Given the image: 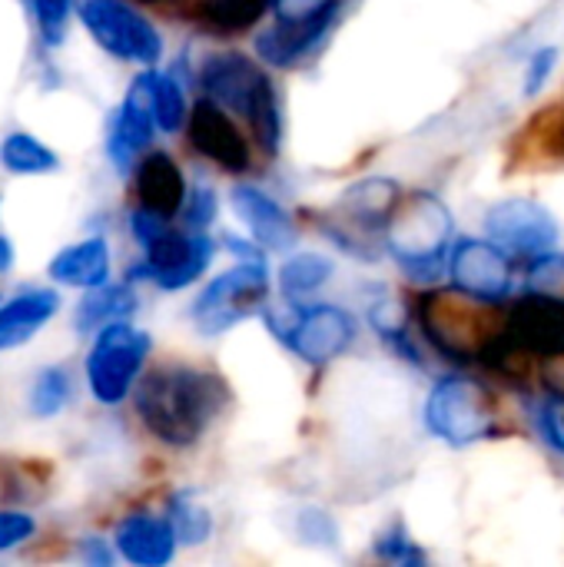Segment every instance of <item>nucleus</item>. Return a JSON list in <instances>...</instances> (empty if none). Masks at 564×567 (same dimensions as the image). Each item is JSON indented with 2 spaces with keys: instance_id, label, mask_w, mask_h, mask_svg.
Returning <instances> with one entry per match:
<instances>
[{
  "instance_id": "obj_28",
  "label": "nucleus",
  "mask_w": 564,
  "mask_h": 567,
  "mask_svg": "<svg viewBox=\"0 0 564 567\" xmlns=\"http://www.w3.org/2000/svg\"><path fill=\"white\" fill-rule=\"evenodd\" d=\"M70 372L63 365H47L33 389H30V415L33 419H53L66 409L70 402Z\"/></svg>"
},
{
  "instance_id": "obj_6",
  "label": "nucleus",
  "mask_w": 564,
  "mask_h": 567,
  "mask_svg": "<svg viewBox=\"0 0 564 567\" xmlns=\"http://www.w3.org/2000/svg\"><path fill=\"white\" fill-rule=\"evenodd\" d=\"M269 306V269L263 259H239L233 269L216 276L193 302L189 319L203 336H223L233 326L263 316Z\"/></svg>"
},
{
  "instance_id": "obj_23",
  "label": "nucleus",
  "mask_w": 564,
  "mask_h": 567,
  "mask_svg": "<svg viewBox=\"0 0 564 567\" xmlns=\"http://www.w3.org/2000/svg\"><path fill=\"white\" fill-rule=\"evenodd\" d=\"M0 166L13 176H47L60 169V156L40 136L13 130L0 140Z\"/></svg>"
},
{
  "instance_id": "obj_20",
  "label": "nucleus",
  "mask_w": 564,
  "mask_h": 567,
  "mask_svg": "<svg viewBox=\"0 0 564 567\" xmlns=\"http://www.w3.org/2000/svg\"><path fill=\"white\" fill-rule=\"evenodd\" d=\"M47 276L60 286L70 289H96L103 282H110V246L103 236H90L83 243H73L66 249H60L50 266Z\"/></svg>"
},
{
  "instance_id": "obj_16",
  "label": "nucleus",
  "mask_w": 564,
  "mask_h": 567,
  "mask_svg": "<svg viewBox=\"0 0 564 567\" xmlns=\"http://www.w3.org/2000/svg\"><path fill=\"white\" fill-rule=\"evenodd\" d=\"M229 199H233L236 216L246 223V229H249V236L256 239L259 249H266V252H286V249L296 246L299 229H296L293 216L269 193H263L259 186L243 183V186L233 189Z\"/></svg>"
},
{
  "instance_id": "obj_2",
  "label": "nucleus",
  "mask_w": 564,
  "mask_h": 567,
  "mask_svg": "<svg viewBox=\"0 0 564 567\" xmlns=\"http://www.w3.org/2000/svg\"><path fill=\"white\" fill-rule=\"evenodd\" d=\"M425 339L449 359L492 362L509 336V312L502 302L475 299L462 289H435L419 306Z\"/></svg>"
},
{
  "instance_id": "obj_10",
  "label": "nucleus",
  "mask_w": 564,
  "mask_h": 567,
  "mask_svg": "<svg viewBox=\"0 0 564 567\" xmlns=\"http://www.w3.org/2000/svg\"><path fill=\"white\" fill-rule=\"evenodd\" d=\"M485 236L512 256L539 259L558 246L562 229H558L555 213L545 203L532 196H505L489 206Z\"/></svg>"
},
{
  "instance_id": "obj_19",
  "label": "nucleus",
  "mask_w": 564,
  "mask_h": 567,
  "mask_svg": "<svg viewBox=\"0 0 564 567\" xmlns=\"http://www.w3.org/2000/svg\"><path fill=\"white\" fill-rule=\"evenodd\" d=\"M60 312V296L53 289H23L7 306H0V352L27 346L53 316Z\"/></svg>"
},
{
  "instance_id": "obj_33",
  "label": "nucleus",
  "mask_w": 564,
  "mask_h": 567,
  "mask_svg": "<svg viewBox=\"0 0 564 567\" xmlns=\"http://www.w3.org/2000/svg\"><path fill=\"white\" fill-rule=\"evenodd\" d=\"M70 7H73V0H30V10H33L37 27H40V40L47 47H60L63 43Z\"/></svg>"
},
{
  "instance_id": "obj_40",
  "label": "nucleus",
  "mask_w": 564,
  "mask_h": 567,
  "mask_svg": "<svg viewBox=\"0 0 564 567\" xmlns=\"http://www.w3.org/2000/svg\"><path fill=\"white\" fill-rule=\"evenodd\" d=\"M80 551H83V558L93 561V565H110V561H113V551H110L106 542H100V538H86V542L80 545Z\"/></svg>"
},
{
  "instance_id": "obj_25",
  "label": "nucleus",
  "mask_w": 564,
  "mask_h": 567,
  "mask_svg": "<svg viewBox=\"0 0 564 567\" xmlns=\"http://www.w3.org/2000/svg\"><path fill=\"white\" fill-rule=\"evenodd\" d=\"M166 518H170V525H173L180 545L199 548V545H206L209 535H213V515H209V508H206L189 488H186V492H176V495L170 498Z\"/></svg>"
},
{
  "instance_id": "obj_12",
  "label": "nucleus",
  "mask_w": 564,
  "mask_h": 567,
  "mask_svg": "<svg viewBox=\"0 0 564 567\" xmlns=\"http://www.w3.org/2000/svg\"><path fill=\"white\" fill-rule=\"evenodd\" d=\"M352 342H356L352 312H346L342 306H329V302H316V306L302 302L296 326L283 339V346L296 359H302L306 365H316V369L346 355Z\"/></svg>"
},
{
  "instance_id": "obj_22",
  "label": "nucleus",
  "mask_w": 564,
  "mask_h": 567,
  "mask_svg": "<svg viewBox=\"0 0 564 567\" xmlns=\"http://www.w3.org/2000/svg\"><path fill=\"white\" fill-rule=\"evenodd\" d=\"M133 312H136L133 286L130 282H120V286L103 282L96 289H86V296L80 299V306L73 312V326H76V332H100L103 326L130 319Z\"/></svg>"
},
{
  "instance_id": "obj_32",
  "label": "nucleus",
  "mask_w": 564,
  "mask_h": 567,
  "mask_svg": "<svg viewBox=\"0 0 564 567\" xmlns=\"http://www.w3.org/2000/svg\"><path fill=\"white\" fill-rule=\"evenodd\" d=\"M529 292L539 296H552V299H564V252H545L539 259H532L529 269Z\"/></svg>"
},
{
  "instance_id": "obj_31",
  "label": "nucleus",
  "mask_w": 564,
  "mask_h": 567,
  "mask_svg": "<svg viewBox=\"0 0 564 567\" xmlns=\"http://www.w3.org/2000/svg\"><path fill=\"white\" fill-rule=\"evenodd\" d=\"M296 538L309 548H339V525L322 508H302L296 515Z\"/></svg>"
},
{
  "instance_id": "obj_5",
  "label": "nucleus",
  "mask_w": 564,
  "mask_h": 567,
  "mask_svg": "<svg viewBox=\"0 0 564 567\" xmlns=\"http://www.w3.org/2000/svg\"><path fill=\"white\" fill-rule=\"evenodd\" d=\"M402 203V186L389 176H366L359 183H352L332 206V213L326 216L322 229L329 233V239L359 256V259H372V236H382L386 243V226L392 219V213Z\"/></svg>"
},
{
  "instance_id": "obj_42",
  "label": "nucleus",
  "mask_w": 564,
  "mask_h": 567,
  "mask_svg": "<svg viewBox=\"0 0 564 567\" xmlns=\"http://www.w3.org/2000/svg\"><path fill=\"white\" fill-rule=\"evenodd\" d=\"M140 3H166V0H140Z\"/></svg>"
},
{
  "instance_id": "obj_4",
  "label": "nucleus",
  "mask_w": 564,
  "mask_h": 567,
  "mask_svg": "<svg viewBox=\"0 0 564 567\" xmlns=\"http://www.w3.org/2000/svg\"><path fill=\"white\" fill-rule=\"evenodd\" d=\"M455 223L449 206L435 193L402 196L399 209L386 226V249L402 266V272L416 282H432L442 276L449 262Z\"/></svg>"
},
{
  "instance_id": "obj_38",
  "label": "nucleus",
  "mask_w": 564,
  "mask_h": 567,
  "mask_svg": "<svg viewBox=\"0 0 564 567\" xmlns=\"http://www.w3.org/2000/svg\"><path fill=\"white\" fill-rule=\"evenodd\" d=\"M539 425H542V435H545V439L564 455V399L548 402V405L539 412Z\"/></svg>"
},
{
  "instance_id": "obj_37",
  "label": "nucleus",
  "mask_w": 564,
  "mask_h": 567,
  "mask_svg": "<svg viewBox=\"0 0 564 567\" xmlns=\"http://www.w3.org/2000/svg\"><path fill=\"white\" fill-rule=\"evenodd\" d=\"M555 63H558V47H542L532 53V60L525 66V96H535L545 90L548 76L555 73Z\"/></svg>"
},
{
  "instance_id": "obj_35",
  "label": "nucleus",
  "mask_w": 564,
  "mask_h": 567,
  "mask_svg": "<svg viewBox=\"0 0 564 567\" xmlns=\"http://www.w3.org/2000/svg\"><path fill=\"white\" fill-rule=\"evenodd\" d=\"M216 213H219L216 193H213L206 183L189 186L186 203H183V223H186V229H199V233H203V229L216 219Z\"/></svg>"
},
{
  "instance_id": "obj_36",
  "label": "nucleus",
  "mask_w": 564,
  "mask_h": 567,
  "mask_svg": "<svg viewBox=\"0 0 564 567\" xmlns=\"http://www.w3.org/2000/svg\"><path fill=\"white\" fill-rule=\"evenodd\" d=\"M33 535H37V522H33V515L17 512V508L0 512V555H3V551L20 548V545H23V542H30Z\"/></svg>"
},
{
  "instance_id": "obj_34",
  "label": "nucleus",
  "mask_w": 564,
  "mask_h": 567,
  "mask_svg": "<svg viewBox=\"0 0 564 567\" xmlns=\"http://www.w3.org/2000/svg\"><path fill=\"white\" fill-rule=\"evenodd\" d=\"M339 0H273V20L279 23H316L332 20Z\"/></svg>"
},
{
  "instance_id": "obj_11",
  "label": "nucleus",
  "mask_w": 564,
  "mask_h": 567,
  "mask_svg": "<svg viewBox=\"0 0 564 567\" xmlns=\"http://www.w3.org/2000/svg\"><path fill=\"white\" fill-rule=\"evenodd\" d=\"M143 266L133 269V276L150 279L163 292H180L193 286L213 262L216 243L199 229H166L153 243L143 246Z\"/></svg>"
},
{
  "instance_id": "obj_9",
  "label": "nucleus",
  "mask_w": 564,
  "mask_h": 567,
  "mask_svg": "<svg viewBox=\"0 0 564 567\" xmlns=\"http://www.w3.org/2000/svg\"><path fill=\"white\" fill-rule=\"evenodd\" d=\"M76 17L110 56L140 66L160 63L163 56L160 30L126 0H76Z\"/></svg>"
},
{
  "instance_id": "obj_21",
  "label": "nucleus",
  "mask_w": 564,
  "mask_h": 567,
  "mask_svg": "<svg viewBox=\"0 0 564 567\" xmlns=\"http://www.w3.org/2000/svg\"><path fill=\"white\" fill-rule=\"evenodd\" d=\"M329 27H332V20H316V23H279V20H273V27L256 37V53L269 66H296L326 40Z\"/></svg>"
},
{
  "instance_id": "obj_7",
  "label": "nucleus",
  "mask_w": 564,
  "mask_h": 567,
  "mask_svg": "<svg viewBox=\"0 0 564 567\" xmlns=\"http://www.w3.org/2000/svg\"><path fill=\"white\" fill-rule=\"evenodd\" d=\"M150 349L153 339L126 319L103 326L86 355V385L93 399L103 405H120L136 389Z\"/></svg>"
},
{
  "instance_id": "obj_14",
  "label": "nucleus",
  "mask_w": 564,
  "mask_h": 567,
  "mask_svg": "<svg viewBox=\"0 0 564 567\" xmlns=\"http://www.w3.org/2000/svg\"><path fill=\"white\" fill-rule=\"evenodd\" d=\"M449 276L455 289L485 302H505L512 296L509 252L499 249L492 239H475V236L455 239L449 252Z\"/></svg>"
},
{
  "instance_id": "obj_41",
  "label": "nucleus",
  "mask_w": 564,
  "mask_h": 567,
  "mask_svg": "<svg viewBox=\"0 0 564 567\" xmlns=\"http://www.w3.org/2000/svg\"><path fill=\"white\" fill-rule=\"evenodd\" d=\"M10 266H13V243L7 236H0V276L10 272Z\"/></svg>"
},
{
  "instance_id": "obj_13",
  "label": "nucleus",
  "mask_w": 564,
  "mask_h": 567,
  "mask_svg": "<svg viewBox=\"0 0 564 567\" xmlns=\"http://www.w3.org/2000/svg\"><path fill=\"white\" fill-rule=\"evenodd\" d=\"M156 116H153V100H150V66L130 83L123 103L110 116L106 126V156L120 173L136 169V163L146 156L153 133H156Z\"/></svg>"
},
{
  "instance_id": "obj_24",
  "label": "nucleus",
  "mask_w": 564,
  "mask_h": 567,
  "mask_svg": "<svg viewBox=\"0 0 564 567\" xmlns=\"http://www.w3.org/2000/svg\"><path fill=\"white\" fill-rule=\"evenodd\" d=\"M332 272H336V266H332L329 256H322V252H296L279 269V292H283V299L302 302L306 296L319 292L332 279Z\"/></svg>"
},
{
  "instance_id": "obj_18",
  "label": "nucleus",
  "mask_w": 564,
  "mask_h": 567,
  "mask_svg": "<svg viewBox=\"0 0 564 567\" xmlns=\"http://www.w3.org/2000/svg\"><path fill=\"white\" fill-rule=\"evenodd\" d=\"M186 179L183 169L176 166V159L170 153H146L136 163V196L140 206L173 219L176 213H183L186 203Z\"/></svg>"
},
{
  "instance_id": "obj_15",
  "label": "nucleus",
  "mask_w": 564,
  "mask_h": 567,
  "mask_svg": "<svg viewBox=\"0 0 564 567\" xmlns=\"http://www.w3.org/2000/svg\"><path fill=\"white\" fill-rule=\"evenodd\" d=\"M186 133L189 143L199 156H206L209 163H216L226 173H246L249 169V143L243 136V130L233 123L229 110L219 106L216 100L203 96L196 100V106L189 110L186 120Z\"/></svg>"
},
{
  "instance_id": "obj_29",
  "label": "nucleus",
  "mask_w": 564,
  "mask_h": 567,
  "mask_svg": "<svg viewBox=\"0 0 564 567\" xmlns=\"http://www.w3.org/2000/svg\"><path fill=\"white\" fill-rule=\"evenodd\" d=\"M372 551H376V558H382V561H389V565H425V551L412 542V535H409V528H406L402 522L386 525V528L376 535Z\"/></svg>"
},
{
  "instance_id": "obj_3",
  "label": "nucleus",
  "mask_w": 564,
  "mask_h": 567,
  "mask_svg": "<svg viewBox=\"0 0 564 567\" xmlns=\"http://www.w3.org/2000/svg\"><path fill=\"white\" fill-rule=\"evenodd\" d=\"M199 86H203V93L209 100H216L229 113L243 116L253 140L269 156L279 153L283 113H279L276 86H273L269 73L256 60H249V56H243L236 50L213 53L199 70Z\"/></svg>"
},
{
  "instance_id": "obj_27",
  "label": "nucleus",
  "mask_w": 564,
  "mask_h": 567,
  "mask_svg": "<svg viewBox=\"0 0 564 567\" xmlns=\"http://www.w3.org/2000/svg\"><path fill=\"white\" fill-rule=\"evenodd\" d=\"M150 100H153L156 126L163 133L183 130V123L189 120V113H186V93H183V83L173 73H160V70L150 66Z\"/></svg>"
},
{
  "instance_id": "obj_30",
  "label": "nucleus",
  "mask_w": 564,
  "mask_h": 567,
  "mask_svg": "<svg viewBox=\"0 0 564 567\" xmlns=\"http://www.w3.org/2000/svg\"><path fill=\"white\" fill-rule=\"evenodd\" d=\"M369 322H372V329H376L392 349L402 352V359L419 362V355H416V349H412V342H409V336H406V322H402V316H399V306H396L392 299L376 302V306L369 309Z\"/></svg>"
},
{
  "instance_id": "obj_26",
  "label": "nucleus",
  "mask_w": 564,
  "mask_h": 567,
  "mask_svg": "<svg viewBox=\"0 0 564 567\" xmlns=\"http://www.w3.org/2000/svg\"><path fill=\"white\" fill-rule=\"evenodd\" d=\"M266 10H273V0H203L199 20L216 33H243Z\"/></svg>"
},
{
  "instance_id": "obj_1",
  "label": "nucleus",
  "mask_w": 564,
  "mask_h": 567,
  "mask_svg": "<svg viewBox=\"0 0 564 567\" xmlns=\"http://www.w3.org/2000/svg\"><path fill=\"white\" fill-rule=\"evenodd\" d=\"M133 405L156 442L189 449L229 405V389L219 372L189 362H163L136 382Z\"/></svg>"
},
{
  "instance_id": "obj_8",
  "label": "nucleus",
  "mask_w": 564,
  "mask_h": 567,
  "mask_svg": "<svg viewBox=\"0 0 564 567\" xmlns=\"http://www.w3.org/2000/svg\"><path fill=\"white\" fill-rule=\"evenodd\" d=\"M422 415L425 429L452 449H469L495 432V405L489 392L465 375L439 379L425 399Z\"/></svg>"
},
{
  "instance_id": "obj_17",
  "label": "nucleus",
  "mask_w": 564,
  "mask_h": 567,
  "mask_svg": "<svg viewBox=\"0 0 564 567\" xmlns=\"http://www.w3.org/2000/svg\"><path fill=\"white\" fill-rule=\"evenodd\" d=\"M116 551L130 561V565L140 567H163L173 561L176 555V532L170 525V518L163 515H130L116 525Z\"/></svg>"
},
{
  "instance_id": "obj_39",
  "label": "nucleus",
  "mask_w": 564,
  "mask_h": 567,
  "mask_svg": "<svg viewBox=\"0 0 564 567\" xmlns=\"http://www.w3.org/2000/svg\"><path fill=\"white\" fill-rule=\"evenodd\" d=\"M539 369V382L548 395L564 399V355H552V359H539L535 362Z\"/></svg>"
}]
</instances>
